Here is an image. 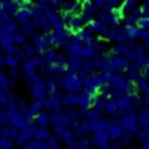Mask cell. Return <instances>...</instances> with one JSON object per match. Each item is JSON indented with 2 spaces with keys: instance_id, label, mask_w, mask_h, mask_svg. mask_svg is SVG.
<instances>
[{
  "instance_id": "obj_1",
  "label": "cell",
  "mask_w": 149,
  "mask_h": 149,
  "mask_svg": "<svg viewBox=\"0 0 149 149\" xmlns=\"http://www.w3.org/2000/svg\"><path fill=\"white\" fill-rule=\"evenodd\" d=\"M5 63L8 64V65H17L18 64V58L14 56V55H8V56H6V59H5Z\"/></svg>"
},
{
  "instance_id": "obj_2",
  "label": "cell",
  "mask_w": 149,
  "mask_h": 149,
  "mask_svg": "<svg viewBox=\"0 0 149 149\" xmlns=\"http://www.w3.org/2000/svg\"><path fill=\"white\" fill-rule=\"evenodd\" d=\"M22 2H23V3H29V2H31V0H22Z\"/></svg>"
}]
</instances>
